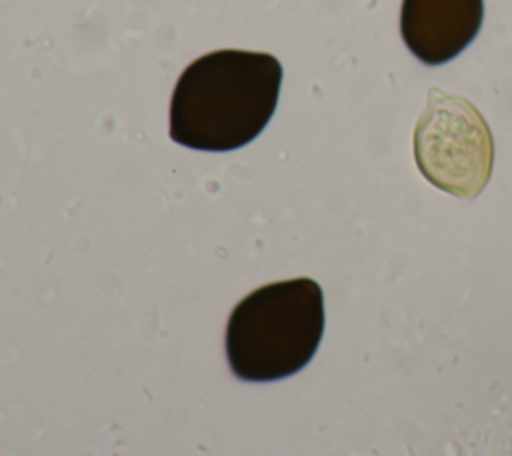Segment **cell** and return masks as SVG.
Segmentation results:
<instances>
[{
  "label": "cell",
  "instance_id": "cell-1",
  "mask_svg": "<svg viewBox=\"0 0 512 456\" xmlns=\"http://www.w3.org/2000/svg\"><path fill=\"white\" fill-rule=\"evenodd\" d=\"M280 84L282 64L268 52L204 54L176 82L170 138L194 150H236L252 142L270 122Z\"/></svg>",
  "mask_w": 512,
  "mask_h": 456
},
{
  "label": "cell",
  "instance_id": "cell-2",
  "mask_svg": "<svg viewBox=\"0 0 512 456\" xmlns=\"http://www.w3.org/2000/svg\"><path fill=\"white\" fill-rule=\"evenodd\" d=\"M324 334V296L312 278L260 286L242 298L226 326V356L234 376L272 382L302 370Z\"/></svg>",
  "mask_w": 512,
  "mask_h": 456
},
{
  "label": "cell",
  "instance_id": "cell-3",
  "mask_svg": "<svg viewBox=\"0 0 512 456\" xmlns=\"http://www.w3.org/2000/svg\"><path fill=\"white\" fill-rule=\"evenodd\" d=\"M414 158L436 188L476 198L492 174V132L466 98L432 88L414 128Z\"/></svg>",
  "mask_w": 512,
  "mask_h": 456
},
{
  "label": "cell",
  "instance_id": "cell-4",
  "mask_svg": "<svg viewBox=\"0 0 512 456\" xmlns=\"http://www.w3.org/2000/svg\"><path fill=\"white\" fill-rule=\"evenodd\" d=\"M484 0H402L400 34L424 64L456 58L480 32Z\"/></svg>",
  "mask_w": 512,
  "mask_h": 456
}]
</instances>
